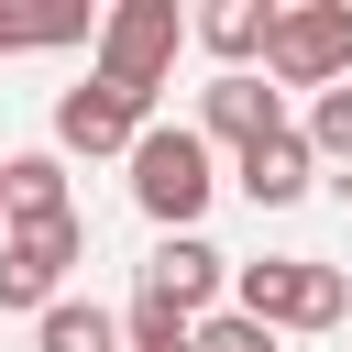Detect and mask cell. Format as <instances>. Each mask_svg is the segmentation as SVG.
Here are the masks:
<instances>
[{
	"label": "cell",
	"mask_w": 352,
	"mask_h": 352,
	"mask_svg": "<svg viewBox=\"0 0 352 352\" xmlns=\"http://www.w3.org/2000/svg\"><path fill=\"white\" fill-rule=\"evenodd\" d=\"M231 308L264 319L275 341L286 330H341L352 319V275L341 264H308V253H264V264H231Z\"/></svg>",
	"instance_id": "cell-1"
},
{
	"label": "cell",
	"mask_w": 352,
	"mask_h": 352,
	"mask_svg": "<svg viewBox=\"0 0 352 352\" xmlns=\"http://www.w3.org/2000/svg\"><path fill=\"white\" fill-rule=\"evenodd\" d=\"M121 165H132V209H143L154 231H198V209L220 198V165H209V143H198L187 121H143V143H132Z\"/></svg>",
	"instance_id": "cell-2"
},
{
	"label": "cell",
	"mask_w": 352,
	"mask_h": 352,
	"mask_svg": "<svg viewBox=\"0 0 352 352\" xmlns=\"http://www.w3.org/2000/svg\"><path fill=\"white\" fill-rule=\"evenodd\" d=\"M253 77H264V88H308V99L341 88V77H352V0H286Z\"/></svg>",
	"instance_id": "cell-3"
},
{
	"label": "cell",
	"mask_w": 352,
	"mask_h": 352,
	"mask_svg": "<svg viewBox=\"0 0 352 352\" xmlns=\"http://www.w3.org/2000/svg\"><path fill=\"white\" fill-rule=\"evenodd\" d=\"M176 44H187V11H176V0H110V11H99V33H88L99 77H110V88H132L143 110H154V88H165Z\"/></svg>",
	"instance_id": "cell-4"
},
{
	"label": "cell",
	"mask_w": 352,
	"mask_h": 352,
	"mask_svg": "<svg viewBox=\"0 0 352 352\" xmlns=\"http://www.w3.org/2000/svg\"><path fill=\"white\" fill-rule=\"evenodd\" d=\"M77 264H88V220H22V231H0V319H44Z\"/></svg>",
	"instance_id": "cell-5"
},
{
	"label": "cell",
	"mask_w": 352,
	"mask_h": 352,
	"mask_svg": "<svg viewBox=\"0 0 352 352\" xmlns=\"http://www.w3.org/2000/svg\"><path fill=\"white\" fill-rule=\"evenodd\" d=\"M143 99L132 88H110V77H77L66 99H55V154H132L143 143Z\"/></svg>",
	"instance_id": "cell-6"
},
{
	"label": "cell",
	"mask_w": 352,
	"mask_h": 352,
	"mask_svg": "<svg viewBox=\"0 0 352 352\" xmlns=\"http://www.w3.org/2000/svg\"><path fill=\"white\" fill-rule=\"evenodd\" d=\"M143 297H165L176 319H209V308L231 297V253H220V242H198V231H165V242H154V264H143Z\"/></svg>",
	"instance_id": "cell-7"
},
{
	"label": "cell",
	"mask_w": 352,
	"mask_h": 352,
	"mask_svg": "<svg viewBox=\"0 0 352 352\" xmlns=\"http://www.w3.org/2000/svg\"><path fill=\"white\" fill-rule=\"evenodd\" d=\"M187 132H198V143H231V154H242V143L286 132V99H275V88H264V77L242 66V77H209V88H198V121H187Z\"/></svg>",
	"instance_id": "cell-8"
},
{
	"label": "cell",
	"mask_w": 352,
	"mask_h": 352,
	"mask_svg": "<svg viewBox=\"0 0 352 352\" xmlns=\"http://www.w3.org/2000/svg\"><path fill=\"white\" fill-rule=\"evenodd\" d=\"M231 187H242L253 209H297V198L319 187V154H308V143H297V121H286V132H264V143H242V154H231Z\"/></svg>",
	"instance_id": "cell-9"
},
{
	"label": "cell",
	"mask_w": 352,
	"mask_h": 352,
	"mask_svg": "<svg viewBox=\"0 0 352 352\" xmlns=\"http://www.w3.org/2000/svg\"><path fill=\"white\" fill-rule=\"evenodd\" d=\"M0 220H11V231H22V220H77V198H66V154H55V143L0 154Z\"/></svg>",
	"instance_id": "cell-10"
},
{
	"label": "cell",
	"mask_w": 352,
	"mask_h": 352,
	"mask_svg": "<svg viewBox=\"0 0 352 352\" xmlns=\"http://www.w3.org/2000/svg\"><path fill=\"white\" fill-rule=\"evenodd\" d=\"M187 33L220 55V77H242L264 55V33H275V0H209V11H187Z\"/></svg>",
	"instance_id": "cell-11"
},
{
	"label": "cell",
	"mask_w": 352,
	"mask_h": 352,
	"mask_svg": "<svg viewBox=\"0 0 352 352\" xmlns=\"http://www.w3.org/2000/svg\"><path fill=\"white\" fill-rule=\"evenodd\" d=\"M33 352H121V319L88 308V297H55V308L33 319Z\"/></svg>",
	"instance_id": "cell-12"
},
{
	"label": "cell",
	"mask_w": 352,
	"mask_h": 352,
	"mask_svg": "<svg viewBox=\"0 0 352 352\" xmlns=\"http://www.w3.org/2000/svg\"><path fill=\"white\" fill-rule=\"evenodd\" d=\"M99 22L88 11H11L0 0V55H55V44H88Z\"/></svg>",
	"instance_id": "cell-13"
},
{
	"label": "cell",
	"mask_w": 352,
	"mask_h": 352,
	"mask_svg": "<svg viewBox=\"0 0 352 352\" xmlns=\"http://www.w3.org/2000/svg\"><path fill=\"white\" fill-rule=\"evenodd\" d=\"M297 143H308L319 165H352V77L308 99V121H297ZM341 187H352V176H341Z\"/></svg>",
	"instance_id": "cell-14"
},
{
	"label": "cell",
	"mask_w": 352,
	"mask_h": 352,
	"mask_svg": "<svg viewBox=\"0 0 352 352\" xmlns=\"http://www.w3.org/2000/svg\"><path fill=\"white\" fill-rule=\"evenodd\" d=\"M187 352H275V330H264V319H242V308H209V319L187 330Z\"/></svg>",
	"instance_id": "cell-15"
}]
</instances>
